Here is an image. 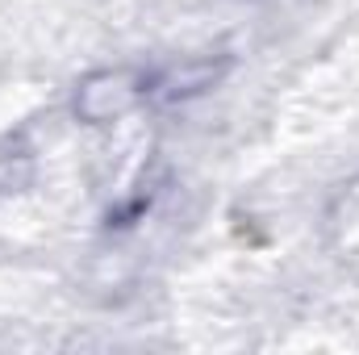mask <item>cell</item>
I'll list each match as a JSON object with an SVG mask.
<instances>
[{"label": "cell", "instance_id": "1", "mask_svg": "<svg viewBox=\"0 0 359 355\" xmlns=\"http://www.w3.org/2000/svg\"><path fill=\"white\" fill-rule=\"evenodd\" d=\"M147 80L142 72L134 67H100L80 80L76 88V117L84 126H109V121H121L126 113H134L138 105H147Z\"/></svg>", "mask_w": 359, "mask_h": 355}, {"label": "cell", "instance_id": "2", "mask_svg": "<svg viewBox=\"0 0 359 355\" xmlns=\"http://www.w3.org/2000/svg\"><path fill=\"white\" fill-rule=\"evenodd\" d=\"M226 72H230L226 59H184V63H176V67H168V72L147 80V100H163V105L196 100V96L217 88Z\"/></svg>", "mask_w": 359, "mask_h": 355}, {"label": "cell", "instance_id": "3", "mask_svg": "<svg viewBox=\"0 0 359 355\" xmlns=\"http://www.w3.org/2000/svg\"><path fill=\"white\" fill-rule=\"evenodd\" d=\"M34 184V151L21 142L0 147V196H17Z\"/></svg>", "mask_w": 359, "mask_h": 355}]
</instances>
